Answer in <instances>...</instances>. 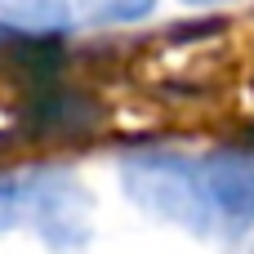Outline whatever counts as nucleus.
<instances>
[{
	"instance_id": "nucleus-1",
	"label": "nucleus",
	"mask_w": 254,
	"mask_h": 254,
	"mask_svg": "<svg viewBox=\"0 0 254 254\" xmlns=\"http://www.w3.org/2000/svg\"><path fill=\"white\" fill-rule=\"evenodd\" d=\"M121 183L134 196V205H143L147 214H156L174 228H188L196 237H210L219 228L201 161H192V156L161 152V147L129 152L121 161Z\"/></svg>"
},
{
	"instance_id": "nucleus-2",
	"label": "nucleus",
	"mask_w": 254,
	"mask_h": 254,
	"mask_svg": "<svg viewBox=\"0 0 254 254\" xmlns=\"http://www.w3.org/2000/svg\"><path fill=\"white\" fill-rule=\"evenodd\" d=\"M214 219L228 237L246 232L254 223V147H219L201 161Z\"/></svg>"
},
{
	"instance_id": "nucleus-3",
	"label": "nucleus",
	"mask_w": 254,
	"mask_h": 254,
	"mask_svg": "<svg viewBox=\"0 0 254 254\" xmlns=\"http://www.w3.org/2000/svg\"><path fill=\"white\" fill-rule=\"evenodd\" d=\"M0 22L31 40L63 36L71 27V0H0Z\"/></svg>"
},
{
	"instance_id": "nucleus-4",
	"label": "nucleus",
	"mask_w": 254,
	"mask_h": 254,
	"mask_svg": "<svg viewBox=\"0 0 254 254\" xmlns=\"http://www.w3.org/2000/svg\"><path fill=\"white\" fill-rule=\"evenodd\" d=\"M156 0H80L89 22H138L152 13Z\"/></svg>"
},
{
	"instance_id": "nucleus-5",
	"label": "nucleus",
	"mask_w": 254,
	"mask_h": 254,
	"mask_svg": "<svg viewBox=\"0 0 254 254\" xmlns=\"http://www.w3.org/2000/svg\"><path fill=\"white\" fill-rule=\"evenodd\" d=\"M188 4H223V0H188Z\"/></svg>"
}]
</instances>
